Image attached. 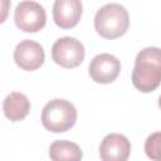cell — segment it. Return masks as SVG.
I'll use <instances>...</instances> for the list:
<instances>
[{
  "label": "cell",
  "mask_w": 161,
  "mask_h": 161,
  "mask_svg": "<svg viewBox=\"0 0 161 161\" xmlns=\"http://www.w3.org/2000/svg\"><path fill=\"white\" fill-rule=\"evenodd\" d=\"M44 58L45 55L43 47L30 39L21 40L14 50V60L23 70H36L44 63Z\"/></svg>",
  "instance_id": "cell-7"
},
{
  "label": "cell",
  "mask_w": 161,
  "mask_h": 161,
  "mask_svg": "<svg viewBox=\"0 0 161 161\" xmlns=\"http://www.w3.org/2000/svg\"><path fill=\"white\" fill-rule=\"evenodd\" d=\"M121 70L119 60L108 53H102L96 55L89 63V75L96 83L108 84L116 80Z\"/></svg>",
  "instance_id": "cell-6"
},
{
  "label": "cell",
  "mask_w": 161,
  "mask_h": 161,
  "mask_svg": "<svg viewBox=\"0 0 161 161\" xmlns=\"http://www.w3.org/2000/svg\"><path fill=\"white\" fill-rule=\"evenodd\" d=\"M132 84L142 93L153 92L161 84L160 48L148 47L137 54L132 70Z\"/></svg>",
  "instance_id": "cell-1"
},
{
  "label": "cell",
  "mask_w": 161,
  "mask_h": 161,
  "mask_svg": "<svg viewBox=\"0 0 161 161\" xmlns=\"http://www.w3.org/2000/svg\"><path fill=\"white\" fill-rule=\"evenodd\" d=\"M4 114L13 122L24 119L30 111V102L28 97L20 92H11L8 94L3 103Z\"/></svg>",
  "instance_id": "cell-10"
},
{
  "label": "cell",
  "mask_w": 161,
  "mask_h": 161,
  "mask_svg": "<svg viewBox=\"0 0 161 161\" xmlns=\"http://www.w3.org/2000/svg\"><path fill=\"white\" fill-rule=\"evenodd\" d=\"M83 44L73 36H63L54 42L52 47L53 60L63 68H75L84 59Z\"/></svg>",
  "instance_id": "cell-5"
},
{
  "label": "cell",
  "mask_w": 161,
  "mask_h": 161,
  "mask_svg": "<svg viewBox=\"0 0 161 161\" xmlns=\"http://www.w3.org/2000/svg\"><path fill=\"white\" fill-rule=\"evenodd\" d=\"M16 26L25 33H36L45 26L47 14L44 8L31 0H25L18 4L14 11Z\"/></svg>",
  "instance_id": "cell-4"
},
{
  "label": "cell",
  "mask_w": 161,
  "mask_h": 161,
  "mask_svg": "<svg viewBox=\"0 0 161 161\" xmlns=\"http://www.w3.org/2000/svg\"><path fill=\"white\" fill-rule=\"evenodd\" d=\"M145 152L148 158L161 161V131L155 132L146 138Z\"/></svg>",
  "instance_id": "cell-12"
},
{
  "label": "cell",
  "mask_w": 161,
  "mask_h": 161,
  "mask_svg": "<svg viewBox=\"0 0 161 161\" xmlns=\"http://www.w3.org/2000/svg\"><path fill=\"white\" fill-rule=\"evenodd\" d=\"M131 152V142L121 133H108L99 145V157L103 161H126Z\"/></svg>",
  "instance_id": "cell-8"
},
{
  "label": "cell",
  "mask_w": 161,
  "mask_h": 161,
  "mask_svg": "<svg viewBox=\"0 0 161 161\" xmlns=\"http://www.w3.org/2000/svg\"><path fill=\"white\" fill-rule=\"evenodd\" d=\"M80 0H55L53 5V20L60 29L74 28L82 16Z\"/></svg>",
  "instance_id": "cell-9"
},
{
  "label": "cell",
  "mask_w": 161,
  "mask_h": 161,
  "mask_svg": "<svg viewBox=\"0 0 161 161\" xmlns=\"http://www.w3.org/2000/svg\"><path fill=\"white\" fill-rule=\"evenodd\" d=\"M49 157L54 161H79L83 157L80 147L70 141L58 140L54 141L49 147Z\"/></svg>",
  "instance_id": "cell-11"
},
{
  "label": "cell",
  "mask_w": 161,
  "mask_h": 161,
  "mask_svg": "<svg viewBox=\"0 0 161 161\" xmlns=\"http://www.w3.org/2000/svg\"><path fill=\"white\" fill-rule=\"evenodd\" d=\"M77 121V109L67 99L55 98L49 101L42 111L43 126L54 133L70 130Z\"/></svg>",
  "instance_id": "cell-3"
},
{
  "label": "cell",
  "mask_w": 161,
  "mask_h": 161,
  "mask_svg": "<svg viewBox=\"0 0 161 161\" xmlns=\"http://www.w3.org/2000/svg\"><path fill=\"white\" fill-rule=\"evenodd\" d=\"M128 26V13L119 4H106L94 15V29L104 39L119 38L127 31Z\"/></svg>",
  "instance_id": "cell-2"
},
{
  "label": "cell",
  "mask_w": 161,
  "mask_h": 161,
  "mask_svg": "<svg viewBox=\"0 0 161 161\" xmlns=\"http://www.w3.org/2000/svg\"><path fill=\"white\" fill-rule=\"evenodd\" d=\"M158 107H160V109H161V96H160V98H158Z\"/></svg>",
  "instance_id": "cell-13"
}]
</instances>
